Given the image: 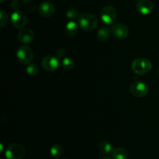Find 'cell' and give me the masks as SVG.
<instances>
[{"label":"cell","instance_id":"cell-18","mask_svg":"<svg viewBox=\"0 0 159 159\" xmlns=\"http://www.w3.org/2000/svg\"><path fill=\"white\" fill-rule=\"evenodd\" d=\"M75 63L71 57H65L61 61V66L65 71H71L75 68Z\"/></svg>","mask_w":159,"mask_h":159},{"label":"cell","instance_id":"cell-20","mask_svg":"<svg viewBox=\"0 0 159 159\" xmlns=\"http://www.w3.org/2000/svg\"><path fill=\"white\" fill-rule=\"evenodd\" d=\"M26 73L30 76H36L39 72V68L37 65L34 63H30L27 65L26 68Z\"/></svg>","mask_w":159,"mask_h":159},{"label":"cell","instance_id":"cell-3","mask_svg":"<svg viewBox=\"0 0 159 159\" xmlns=\"http://www.w3.org/2000/svg\"><path fill=\"white\" fill-rule=\"evenodd\" d=\"M34 51L30 47L21 46L16 51V58L22 65H29L34 60Z\"/></svg>","mask_w":159,"mask_h":159},{"label":"cell","instance_id":"cell-6","mask_svg":"<svg viewBox=\"0 0 159 159\" xmlns=\"http://www.w3.org/2000/svg\"><path fill=\"white\" fill-rule=\"evenodd\" d=\"M130 93L137 98H143L148 93V87L144 82L135 79L130 86Z\"/></svg>","mask_w":159,"mask_h":159},{"label":"cell","instance_id":"cell-14","mask_svg":"<svg viewBox=\"0 0 159 159\" xmlns=\"http://www.w3.org/2000/svg\"><path fill=\"white\" fill-rule=\"evenodd\" d=\"M111 30L109 29L108 27H104L100 28L97 32V38L99 41L101 42H105L110 39V36H111Z\"/></svg>","mask_w":159,"mask_h":159},{"label":"cell","instance_id":"cell-4","mask_svg":"<svg viewBox=\"0 0 159 159\" xmlns=\"http://www.w3.org/2000/svg\"><path fill=\"white\" fill-rule=\"evenodd\" d=\"M5 154L7 159H23L26 155V150L22 144L15 143L7 148Z\"/></svg>","mask_w":159,"mask_h":159},{"label":"cell","instance_id":"cell-1","mask_svg":"<svg viewBox=\"0 0 159 159\" xmlns=\"http://www.w3.org/2000/svg\"><path fill=\"white\" fill-rule=\"evenodd\" d=\"M79 25L84 31L90 32L94 30L98 26V19L92 13H82L78 19Z\"/></svg>","mask_w":159,"mask_h":159},{"label":"cell","instance_id":"cell-9","mask_svg":"<svg viewBox=\"0 0 159 159\" xmlns=\"http://www.w3.org/2000/svg\"><path fill=\"white\" fill-rule=\"evenodd\" d=\"M111 33L115 38L123 40L128 36L129 30L126 25L123 23H116L112 26Z\"/></svg>","mask_w":159,"mask_h":159},{"label":"cell","instance_id":"cell-16","mask_svg":"<svg viewBox=\"0 0 159 159\" xmlns=\"http://www.w3.org/2000/svg\"><path fill=\"white\" fill-rule=\"evenodd\" d=\"M112 148H113L112 144L108 141H102L99 144V151L102 155H106L110 154Z\"/></svg>","mask_w":159,"mask_h":159},{"label":"cell","instance_id":"cell-12","mask_svg":"<svg viewBox=\"0 0 159 159\" xmlns=\"http://www.w3.org/2000/svg\"><path fill=\"white\" fill-rule=\"evenodd\" d=\"M38 12L40 15L43 17H48L52 16L55 12V7L54 5L49 2H43L40 3L38 7Z\"/></svg>","mask_w":159,"mask_h":159},{"label":"cell","instance_id":"cell-5","mask_svg":"<svg viewBox=\"0 0 159 159\" xmlns=\"http://www.w3.org/2000/svg\"><path fill=\"white\" fill-rule=\"evenodd\" d=\"M117 17V11L113 6H106L101 9L100 18L107 25H112L115 23Z\"/></svg>","mask_w":159,"mask_h":159},{"label":"cell","instance_id":"cell-15","mask_svg":"<svg viewBox=\"0 0 159 159\" xmlns=\"http://www.w3.org/2000/svg\"><path fill=\"white\" fill-rule=\"evenodd\" d=\"M113 159H128V152L124 148H117L113 152Z\"/></svg>","mask_w":159,"mask_h":159},{"label":"cell","instance_id":"cell-21","mask_svg":"<svg viewBox=\"0 0 159 159\" xmlns=\"http://www.w3.org/2000/svg\"><path fill=\"white\" fill-rule=\"evenodd\" d=\"M9 20H10V19H9L7 12L2 9L0 11V26H1V27H5V26H7Z\"/></svg>","mask_w":159,"mask_h":159},{"label":"cell","instance_id":"cell-22","mask_svg":"<svg viewBox=\"0 0 159 159\" xmlns=\"http://www.w3.org/2000/svg\"><path fill=\"white\" fill-rule=\"evenodd\" d=\"M65 55V51L63 48H58V49L56 50L55 52V56L58 59H61L62 57H64V56Z\"/></svg>","mask_w":159,"mask_h":159},{"label":"cell","instance_id":"cell-25","mask_svg":"<svg viewBox=\"0 0 159 159\" xmlns=\"http://www.w3.org/2000/svg\"><path fill=\"white\" fill-rule=\"evenodd\" d=\"M99 159H112V158H110V157H108V156H103V157H102V158H99Z\"/></svg>","mask_w":159,"mask_h":159},{"label":"cell","instance_id":"cell-7","mask_svg":"<svg viewBox=\"0 0 159 159\" xmlns=\"http://www.w3.org/2000/svg\"><path fill=\"white\" fill-rule=\"evenodd\" d=\"M41 67L48 72L55 71L59 67V59L56 56H45L41 60Z\"/></svg>","mask_w":159,"mask_h":159},{"label":"cell","instance_id":"cell-17","mask_svg":"<svg viewBox=\"0 0 159 159\" xmlns=\"http://www.w3.org/2000/svg\"><path fill=\"white\" fill-rule=\"evenodd\" d=\"M50 153H51V156L54 158L57 159L61 158L63 154V149L61 145L58 144H54V145L51 146V149H50Z\"/></svg>","mask_w":159,"mask_h":159},{"label":"cell","instance_id":"cell-10","mask_svg":"<svg viewBox=\"0 0 159 159\" xmlns=\"http://www.w3.org/2000/svg\"><path fill=\"white\" fill-rule=\"evenodd\" d=\"M136 9L141 15H148L153 11L154 4L151 0H139L136 3Z\"/></svg>","mask_w":159,"mask_h":159},{"label":"cell","instance_id":"cell-8","mask_svg":"<svg viewBox=\"0 0 159 159\" xmlns=\"http://www.w3.org/2000/svg\"><path fill=\"white\" fill-rule=\"evenodd\" d=\"M10 21L12 26L16 29H22L26 24L27 18H26V15L23 11L15 10L11 15Z\"/></svg>","mask_w":159,"mask_h":159},{"label":"cell","instance_id":"cell-27","mask_svg":"<svg viewBox=\"0 0 159 159\" xmlns=\"http://www.w3.org/2000/svg\"><path fill=\"white\" fill-rule=\"evenodd\" d=\"M63 159H68V158H63Z\"/></svg>","mask_w":159,"mask_h":159},{"label":"cell","instance_id":"cell-11","mask_svg":"<svg viewBox=\"0 0 159 159\" xmlns=\"http://www.w3.org/2000/svg\"><path fill=\"white\" fill-rule=\"evenodd\" d=\"M35 34L30 28H23L18 33V40L21 43L28 44L34 40Z\"/></svg>","mask_w":159,"mask_h":159},{"label":"cell","instance_id":"cell-13","mask_svg":"<svg viewBox=\"0 0 159 159\" xmlns=\"http://www.w3.org/2000/svg\"><path fill=\"white\" fill-rule=\"evenodd\" d=\"M79 25L75 22V20H71L65 26V34L70 37H74L78 34L79 30Z\"/></svg>","mask_w":159,"mask_h":159},{"label":"cell","instance_id":"cell-2","mask_svg":"<svg viewBox=\"0 0 159 159\" xmlns=\"http://www.w3.org/2000/svg\"><path fill=\"white\" fill-rule=\"evenodd\" d=\"M132 69L136 74L143 75L152 70V64L149 60L145 58H137L132 62Z\"/></svg>","mask_w":159,"mask_h":159},{"label":"cell","instance_id":"cell-19","mask_svg":"<svg viewBox=\"0 0 159 159\" xmlns=\"http://www.w3.org/2000/svg\"><path fill=\"white\" fill-rule=\"evenodd\" d=\"M67 18L70 20H75L76 19H79L80 16V12H79V9H75V8H71L67 10L66 13H65Z\"/></svg>","mask_w":159,"mask_h":159},{"label":"cell","instance_id":"cell-24","mask_svg":"<svg viewBox=\"0 0 159 159\" xmlns=\"http://www.w3.org/2000/svg\"><path fill=\"white\" fill-rule=\"evenodd\" d=\"M20 2H21L22 3H23V4H26V3H29L30 2L32 1V0H20Z\"/></svg>","mask_w":159,"mask_h":159},{"label":"cell","instance_id":"cell-26","mask_svg":"<svg viewBox=\"0 0 159 159\" xmlns=\"http://www.w3.org/2000/svg\"><path fill=\"white\" fill-rule=\"evenodd\" d=\"M0 1H1V2H4L7 1V0H0Z\"/></svg>","mask_w":159,"mask_h":159},{"label":"cell","instance_id":"cell-23","mask_svg":"<svg viewBox=\"0 0 159 159\" xmlns=\"http://www.w3.org/2000/svg\"><path fill=\"white\" fill-rule=\"evenodd\" d=\"M11 8L14 10H19V8L20 7V3L18 0H13L10 4Z\"/></svg>","mask_w":159,"mask_h":159}]
</instances>
